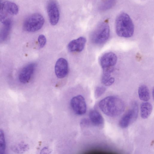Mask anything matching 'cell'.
<instances>
[{
	"mask_svg": "<svg viewBox=\"0 0 154 154\" xmlns=\"http://www.w3.org/2000/svg\"><path fill=\"white\" fill-rule=\"evenodd\" d=\"M102 111L106 115L111 117H116L122 114L125 109L124 103L120 98L115 96L106 97L99 103Z\"/></svg>",
	"mask_w": 154,
	"mask_h": 154,
	"instance_id": "cell-1",
	"label": "cell"
},
{
	"mask_svg": "<svg viewBox=\"0 0 154 154\" xmlns=\"http://www.w3.org/2000/svg\"><path fill=\"white\" fill-rule=\"evenodd\" d=\"M115 29L116 34L120 37L128 38L133 35L134 25L128 14L122 12L117 16L115 21Z\"/></svg>",
	"mask_w": 154,
	"mask_h": 154,
	"instance_id": "cell-2",
	"label": "cell"
},
{
	"mask_svg": "<svg viewBox=\"0 0 154 154\" xmlns=\"http://www.w3.org/2000/svg\"><path fill=\"white\" fill-rule=\"evenodd\" d=\"M18 6L14 3L6 1L0 6V22L3 25L11 24L14 16L18 12Z\"/></svg>",
	"mask_w": 154,
	"mask_h": 154,
	"instance_id": "cell-3",
	"label": "cell"
},
{
	"mask_svg": "<svg viewBox=\"0 0 154 154\" xmlns=\"http://www.w3.org/2000/svg\"><path fill=\"white\" fill-rule=\"evenodd\" d=\"M110 35V29L109 24L106 21L99 23L91 35V41L96 45L103 44L108 39Z\"/></svg>",
	"mask_w": 154,
	"mask_h": 154,
	"instance_id": "cell-4",
	"label": "cell"
},
{
	"mask_svg": "<svg viewBox=\"0 0 154 154\" xmlns=\"http://www.w3.org/2000/svg\"><path fill=\"white\" fill-rule=\"evenodd\" d=\"M45 20L42 16L38 13L32 14L27 17L23 24V29L27 32H34L43 26Z\"/></svg>",
	"mask_w": 154,
	"mask_h": 154,
	"instance_id": "cell-5",
	"label": "cell"
},
{
	"mask_svg": "<svg viewBox=\"0 0 154 154\" xmlns=\"http://www.w3.org/2000/svg\"><path fill=\"white\" fill-rule=\"evenodd\" d=\"M138 112V105L134 103L130 109L120 119L119 125L122 128L128 127L137 119Z\"/></svg>",
	"mask_w": 154,
	"mask_h": 154,
	"instance_id": "cell-6",
	"label": "cell"
},
{
	"mask_svg": "<svg viewBox=\"0 0 154 154\" xmlns=\"http://www.w3.org/2000/svg\"><path fill=\"white\" fill-rule=\"evenodd\" d=\"M70 105L74 112L78 115H83L86 112L87 106L85 101L81 95L73 97L71 100Z\"/></svg>",
	"mask_w": 154,
	"mask_h": 154,
	"instance_id": "cell-7",
	"label": "cell"
},
{
	"mask_svg": "<svg viewBox=\"0 0 154 154\" xmlns=\"http://www.w3.org/2000/svg\"><path fill=\"white\" fill-rule=\"evenodd\" d=\"M47 12L51 24L53 26L56 25L59 20L60 13L55 1L52 0L49 2L47 6Z\"/></svg>",
	"mask_w": 154,
	"mask_h": 154,
	"instance_id": "cell-8",
	"label": "cell"
},
{
	"mask_svg": "<svg viewBox=\"0 0 154 154\" xmlns=\"http://www.w3.org/2000/svg\"><path fill=\"white\" fill-rule=\"evenodd\" d=\"M36 64L29 63L24 66L20 72L18 79L20 82L23 84L28 83L31 79L35 69Z\"/></svg>",
	"mask_w": 154,
	"mask_h": 154,
	"instance_id": "cell-9",
	"label": "cell"
},
{
	"mask_svg": "<svg viewBox=\"0 0 154 154\" xmlns=\"http://www.w3.org/2000/svg\"><path fill=\"white\" fill-rule=\"evenodd\" d=\"M55 72L57 77L59 79L64 78L68 72V65L67 60L60 58L56 61L55 66Z\"/></svg>",
	"mask_w": 154,
	"mask_h": 154,
	"instance_id": "cell-10",
	"label": "cell"
},
{
	"mask_svg": "<svg viewBox=\"0 0 154 154\" xmlns=\"http://www.w3.org/2000/svg\"><path fill=\"white\" fill-rule=\"evenodd\" d=\"M116 55L112 52L104 54L100 59V63L102 69L113 67L117 61Z\"/></svg>",
	"mask_w": 154,
	"mask_h": 154,
	"instance_id": "cell-11",
	"label": "cell"
},
{
	"mask_svg": "<svg viewBox=\"0 0 154 154\" xmlns=\"http://www.w3.org/2000/svg\"><path fill=\"white\" fill-rule=\"evenodd\" d=\"M86 42V39L80 37L70 41L68 44V49L71 52H80L84 49Z\"/></svg>",
	"mask_w": 154,
	"mask_h": 154,
	"instance_id": "cell-12",
	"label": "cell"
},
{
	"mask_svg": "<svg viewBox=\"0 0 154 154\" xmlns=\"http://www.w3.org/2000/svg\"><path fill=\"white\" fill-rule=\"evenodd\" d=\"M90 120L95 125L99 126L102 125L104 123V119L101 114L97 110L92 109L89 113Z\"/></svg>",
	"mask_w": 154,
	"mask_h": 154,
	"instance_id": "cell-13",
	"label": "cell"
},
{
	"mask_svg": "<svg viewBox=\"0 0 154 154\" xmlns=\"http://www.w3.org/2000/svg\"><path fill=\"white\" fill-rule=\"evenodd\" d=\"M152 109L151 104L145 101L142 103L140 106V113L141 117L143 119L147 118L151 114Z\"/></svg>",
	"mask_w": 154,
	"mask_h": 154,
	"instance_id": "cell-14",
	"label": "cell"
},
{
	"mask_svg": "<svg viewBox=\"0 0 154 154\" xmlns=\"http://www.w3.org/2000/svg\"><path fill=\"white\" fill-rule=\"evenodd\" d=\"M138 94L139 98L142 100L147 101L150 99L149 90L145 85H141L139 87Z\"/></svg>",
	"mask_w": 154,
	"mask_h": 154,
	"instance_id": "cell-15",
	"label": "cell"
},
{
	"mask_svg": "<svg viewBox=\"0 0 154 154\" xmlns=\"http://www.w3.org/2000/svg\"><path fill=\"white\" fill-rule=\"evenodd\" d=\"M116 0H101L98 9L101 11L108 10L115 4Z\"/></svg>",
	"mask_w": 154,
	"mask_h": 154,
	"instance_id": "cell-16",
	"label": "cell"
},
{
	"mask_svg": "<svg viewBox=\"0 0 154 154\" xmlns=\"http://www.w3.org/2000/svg\"><path fill=\"white\" fill-rule=\"evenodd\" d=\"M103 71L101 77V81L104 85L111 77V74L113 72V67L103 69Z\"/></svg>",
	"mask_w": 154,
	"mask_h": 154,
	"instance_id": "cell-17",
	"label": "cell"
},
{
	"mask_svg": "<svg viewBox=\"0 0 154 154\" xmlns=\"http://www.w3.org/2000/svg\"><path fill=\"white\" fill-rule=\"evenodd\" d=\"M28 149V145L23 143L21 142L12 147V150L17 153H21L26 151Z\"/></svg>",
	"mask_w": 154,
	"mask_h": 154,
	"instance_id": "cell-18",
	"label": "cell"
},
{
	"mask_svg": "<svg viewBox=\"0 0 154 154\" xmlns=\"http://www.w3.org/2000/svg\"><path fill=\"white\" fill-rule=\"evenodd\" d=\"M6 147L4 133L3 130L0 129V154H4Z\"/></svg>",
	"mask_w": 154,
	"mask_h": 154,
	"instance_id": "cell-19",
	"label": "cell"
},
{
	"mask_svg": "<svg viewBox=\"0 0 154 154\" xmlns=\"http://www.w3.org/2000/svg\"><path fill=\"white\" fill-rule=\"evenodd\" d=\"M11 24L4 25L0 34V36L2 39L4 40L8 36L10 32Z\"/></svg>",
	"mask_w": 154,
	"mask_h": 154,
	"instance_id": "cell-20",
	"label": "cell"
},
{
	"mask_svg": "<svg viewBox=\"0 0 154 154\" xmlns=\"http://www.w3.org/2000/svg\"><path fill=\"white\" fill-rule=\"evenodd\" d=\"M106 88L103 86H99L96 87L94 92L95 96L96 98L100 97L106 91Z\"/></svg>",
	"mask_w": 154,
	"mask_h": 154,
	"instance_id": "cell-21",
	"label": "cell"
},
{
	"mask_svg": "<svg viewBox=\"0 0 154 154\" xmlns=\"http://www.w3.org/2000/svg\"><path fill=\"white\" fill-rule=\"evenodd\" d=\"M38 42L39 47L40 48L43 47L45 45L46 42L45 37L43 35H39L38 38Z\"/></svg>",
	"mask_w": 154,
	"mask_h": 154,
	"instance_id": "cell-22",
	"label": "cell"
},
{
	"mask_svg": "<svg viewBox=\"0 0 154 154\" xmlns=\"http://www.w3.org/2000/svg\"><path fill=\"white\" fill-rule=\"evenodd\" d=\"M115 81V79L112 77H111L109 80L104 85L106 86H108L112 85Z\"/></svg>",
	"mask_w": 154,
	"mask_h": 154,
	"instance_id": "cell-23",
	"label": "cell"
},
{
	"mask_svg": "<svg viewBox=\"0 0 154 154\" xmlns=\"http://www.w3.org/2000/svg\"><path fill=\"white\" fill-rule=\"evenodd\" d=\"M1 0H0V6L1 5Z\"/></svg>",
	"mask_w": 154,
	"mask_h": 154,
	"instance_id": "cell-24",
	"label": "cell"
}]
</instances>
